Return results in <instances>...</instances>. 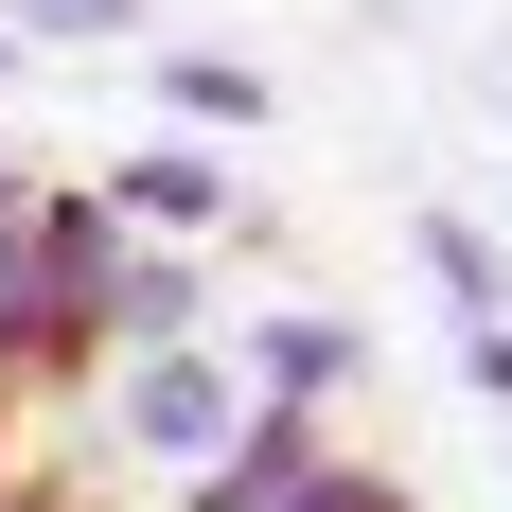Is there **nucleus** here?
Wrapping results in <instances>:
<instances>
[{"instance_id": "obj_3", "label": "nucleus", "mask_w": 512, "mask_h": 512, "mask_svg": "<svg viewBox=\"0 0 512 512\" xmlns=\"http://www.w3.org/2000/svg\"><path fill=\"white\" fill-rule=\"evenodd\" d=\"M106 336H195V265H142V248H124V283H106Z\"/></svg>"}, {"instance_id": "obj_6", "label": "nucleus", "mask_w": 512, "mask_h": 512, "mask_svg": "<svg viewBox=\"0 0 512 512\" xmlns=\"http://www.w3.org/2000/svg\"><path fill=\"white\" fill-rule=\"evenodd\" d=\"M0 512H71V495H53V477H18V460H0Z\"/></svg>"}, {"instance_id": "obj_1", "label": "nucleus", "mask_w": 512, "mask_h": 512, "mask_svg": "<svg viewBox=\"0 0 512 512\" xmlns=\"http://www.w3.org/2000/svg\"><path fill=\"white\" fill-rule=\"evenodd\" d=\"M124 442H142V460H212V442H230V371H195L177 336H142V371H124Z\"/></svg>"}, {"instance_id": "obj_5", "label": "nucleus", "mask_w": 512, "mask_h": 512, "mask_svg": "<svg viewBox=\"0 0 512 512\" xmlns=\"http://www.w3.org/2000/svg\"><path fill=\"white\" fill-rule=\"evenodd\" d=\"M265 512H407V495H389V477H354V460H301Z\"/></svg>"}, {"instance_id": "obj_4", "label": "nucleus", "mask_w": 512, "mask_h": 512, "mask_svg": "<svg viewBox=\"0 0 512 512\" xmlns=\"http://www.w3.org/2000/svg\"><path fill=\"white\" fill-rule=\"evenodd\" d=\"M336 371H354V336H336V318H283V336H265V407H318Z\"/></svg>"}, {"instance_id": "obj_2", "label": "nucleus", "mask_w": 512, "mask_h": 512, "mask_svg": "<svg viewBox=\"0 0 512 512\" xmlns=\"http://www.w3.org/2000/svg\"><path fill=\"white\" fill-rule=\"evenodd\" d=\"M106 212H159V230H212V212H230V177H212V159H124V195Z\"/></svg>"}]
</instances>
